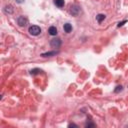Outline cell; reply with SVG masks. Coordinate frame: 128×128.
Instances as JSON below:
<instances>
[{"label": "cell", "mask_w": 128, "mask_h": 128, "mask_svg": "<svg viewBox=\"0 0 128 128\" xmlns=\"http://www.w3.org/2000/svg\"><path fill=\"white\" fill-rule=\"evenodd\" d=\"M17 23H18V25L21 26V27L26 26V25L28 24V19H27L25 16H20V17H18V19H17Z\"/></svg>", "instance_id": "3"}, {"label": "cell", "mask_w": 128, "mask_h": 128, "mask_svg": "<svg viewBox=\"0 0 128 128\" xmlns=\"http://www.w3.org/2000/svg\"><path fill=\"white\" fill-rule=\"evenodd\" d=\"M4 13H6V14H12V13H13L12 6H10V5L5 6V7H4Z\"/></svg>", "instance_id": "7"}, {"label": "cell", "mask_w": 128, "mask_h": 128, "mask_svg": "<svg viewBox=\"0 0 128 128\" xmlns=\"http://www.w3.org/2000/svg\"><path fill=\"white\" fill-rule=\"evenodd\" d=\"M64 31L66 32V33H70V32L72 31V26H71V24H69V23H66V24H64Z\"/></svg>", "instance_id": "8"}, {"label": "cell", "mask_w": 128, "mask_h": 128, "mask_svg": "<svg viewBox=\"0 0 128 128\" xmlns=\"http://www.w3.org/2000/svg\"><path fill=\"white\" fill-rule=\"evenodd\" d=\"M126 22H127L126 20H124V21H121V22H119L118 24H117V26H118V27H121V26H123V25H124Z\"/></svg>", "instance_id": "13"}, {"label": "cell", "mask_w": 128, "mask_h": 128, "mask_svg": "<svg viewBox=\"0 0 128 128\" xmlns=\"http://www.w3.org/2000/svg\"><path fill=\"white\" fill-rule=\"evenodd\" d=\"M56 54H58L57 51H50V52H46V53H42L41 56L42 57H51V56H54Z\"/></svg>", "instance_id": "5"}, {"label": "cell", "mask_w": 128, "mask_h": 128, "mask_svg": "<svg viewBox=\"0 0 128 128\" xmlns=\"http://www.w3.org/2000/svg\"><path fill=\"white\" fill-rule=\"evenodd\" d=\"M15 1H16L17 3H23V2H24V0H15Z\"/></svg>", "instance_id": "16"}, {"label": "cell", "mask_w": 128, "mask_h": 128, "mask_svg": "<svg viewBox=\"0 0 128 128\" xmlns=\"http://www.w3.org/2000/svg\"><path fill=\"white\" fill-rule=\"evenodd\" d=\"M50 46L52 48H59L61 46V40H60V38H53L50 41Z\"/></svg>", "instance_id": "2"}, {"label": "cell", "mask_w": 128, "mask_h": 128, "mask_svg": "<svg viewBox=\"0 0 128 128\" xmlns=\"http://www.w3.org/2000/svg\"><path fill=\"white\" fill-rule=\"evenodd\" d=\"M121 90H122V86L120 85V86H117V87H116V89H115L114 91H115V93H118V92H119V91H121Z\"/></svg>", "instance_id": "12"}, {"label": "cell", "mask_w": 128, "mask_h": 128, "mask_svg": "<svg viewBox=\"0 0 128 128\" xmlns=\"http://www.w3.org/2000/svg\"><path fill=\"white\" fill-rule=\"evenodd\" d=\"M104 19H105V15L104 14H98L97 16H96V20H97L98 23H101Z\"/></svg>", "instance_id": "9"}, {"label": "cell", "mask_w": 128, "mask_h": 128, "mask_svg": "<svg viewBox=\"0 0 128 128\" xmlns=\"http://www.w3.org/2000/svg\"><path fill=\"white\" fill-rule=\"evenodd\" d=\"M48 32H49V34L52 35V36H55L57 34V28L55 26H51L49 29H48Z\"/></svg>", "instance_id": "6"}, {"label": "cell", "mask_w": 128, "mask_h": 128, "mask_svg": "<svg viewBox=\"0 0 128 128\" xmlns=\"http://www.w3.org/2000/svg\"><path fill=\"white\" fill-rule=\"evenodd\" d=\"M68 127H77V125L74 124V123H70V124L68 125Z\"/></svg>", "instance_id": "15"}, {"label": "cell", "mask_w": 128, "mask_h": 128, "mask_svg": "<svg viewBox=\"0 0 128 128\" xmlns=\"http://www.w3.org/2000/svg\"><path fill=\"white\" fill-rule=\"evenodd\" d=\"M41 72H42V70L39 69V68H34V69H32L30 71V73L32 74V75H35V74H38V73H41Z\"/></svg>", "instance_id": "11"}, {"label": "cell", "mask_w": 128, "mask_h": 128, "mask_svg": "<svg viewBox=\"0 0 128 128\" xmlns=\"http://www.w3.org/2000/svg\"><path fill=\"white\" fill-rule=\"evenodd\" d=\"M94 126H95L94 123H87L86 124V127H94Z\"/></svg>", "instance_id": "14"}, {"label": "cell", "mask_w": 128, "mask_h": 128, "mask_svg": "<svg viewBox=\"0 0 128 128\" xmlns=\"http://www.w3.org/2000/svg\"><path fill=\"white\" fill-rule=\"evenodd\" d=\"M28 31H29V33H30L31 35H33V36H37V35H39V34L41 33V29H40V27L37 26V25H32V26H30L29 29H28Z\"/></svg>", "instance_id": "1"}, {"label": "cell", "mask_w": 128, "mask_h": 128, "mask_svg": "<svg viewBox=\"0 0 128 128\" xmlns=\"http://www.w3.org/2000/svg\"><path fill=\"white\" fill-rule=\"evenodd\" d=\"M54 3H55V5L56 6H58V7H63L64 6V0H55L54 1Z\"/></svg>", "instance_id": "10"}, {"label": "cell", "mask_w": 128, "mask_h": 128, "mask_svg": "<svg viewBox=\"0 0 128 128\" xmlns=\"http://www.w3.org/2000/svg\"><path fill=\"white\" fill-rule=\"evenodd\" d=\"M70 12H71V14L73 16H77L79 14V12H80V8L77 5H73L71 7V9H70Z\"/></svg>", "instance_id": "4"}]
</instances>
